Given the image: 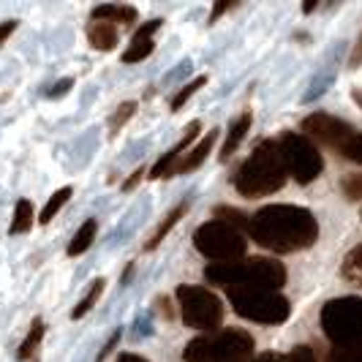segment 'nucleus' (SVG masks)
<instances>
[{"instance_id": "nucleus-35", "label": "nucleus", "mask_w": 362, "mask_h": 362, "mask_svg": "<svg viewBox=\"0 0 362 362\" xmlns=\"http://www.w3.org/2000/svg\"><path fill=\"white\" fill-rule=\"evenodd\" d=\"M362 66V36L357 38V47H354V52L349 57V69H360Z\"/></svg>"}, {"instance_id": "nucleus-32", "label": "nucleus", "mask_w": 362, "mask_h": 362, "mask_svg": "<svg viewBox=\"0 0 362 362\" xmlns=\"http://www.w3.org/2000/svg\"><path fill=\"white\" fill-rule=\"evenodd\" d=\"M120 335H123V329L117 327V329H115V332H112V335L107 338V344L101 346V351H98L95 362H107V357L112 354V351H115V346H117V341H120Z\"/></svg>"}, {"instance_id": "nucleus-21", "label": "nucleus", "mask_w": 362, "mask_h": 362, "mask_svg": "<svg viewBox=\"0 0 362 362\" xmlns=\"http://www.w3.org/2000/svg\"><path fill=\"white\" fill-rule=\"evenodd\" d=\"M95 232H98V223H95V218H88L79 229H76V235L71 237V243H69V248H66V254L69 259L74 256H82L88 248L93 245V240H95Z\"/></svg>"}, {"instance_id": "nucleus-6", "label": "nucleus", "mask_w": 362, "mask_h": 362, "mask_svg": "<svg viewBox=\"0 0 362 362\" xmlns=\"http://www.w3.org/2000/svg\"><path fill=\"white\" fill-rule=\"evenodd\" d=\"M322 329L335 349L362 346V297H338L322 308Z\"/></svg>"}, {"instance_id": "nucleus-3", "label": "nucleus", "mask_w": 362, "mask_h": 362, "mask_svg": "<svg viewBox=\"0 0 362 362\" xmlns=\"http://www.w3.org/2000/svg\"><path fill=\"white\" fill-rule=\"evenodd\" d=\"M204 278L226 289H267L278 291L286 284V267L278 259H240L232 264H207Z\"/></svg>"}, {"instance_id": "nucleus-20", "label": "nucleus", "mask_w": 362, "mask_h": 362, "mask_svg": "<svg viewBox=\"0 0 362 362\" xmlns=\"http://www.w3.org/2000/svg\"><path fill=\"white\" fill-rule=\"evenodd\" d=\"M44 332H47V325H44V319H41V316H36V319L30 322V327H28V335L22 338V344H19V349H17L19 362H28L33 354H36L41 341H44Z\"/></svg>"}, {"instance_id": "nucleus-15", "label": "nucleus", "mask_w": 362, "mask_h": 362, "mask_svg": "<svg viewBox=\"0 0 362 362\" xmlns=\"http://www.w3.org/2000/svg\"><path fill=\"white\" fill-rule=\"evenodd\" d=\"M90 19H104V22H112L117 28H131L139 19V14L128 3H101V6L93 8Z\"/></svg>"}, {"instance_id": "nucleus-22", "label": "nucleus", "mask_w": 362, "mask_h": 362, "mask_svg": "<svg viewBox=\"0 0 362 362\" xmlns=\"http://www.w3.org/2000/svg\"><path fill=\"white\" fill-rule=\"evenodd\" d=\"M71 197H74V188H71V185H63V188H57L52 197L47 199L44 210L38 213V223H41V226H47V223H49V221H52V218L57 216V213H60L63 207H66V202L71 199Z\"/></svg>"}, {"instance_id": "nucleus-19", "label": "nucleus", "mask_w": 362, "mask_h": 362, "mask_svg": "<svg viewBox=\"0 0 362 362\" xmlns=\"http://www.w3.org/2000/svg\"><path fill=\"white\" fill-rule=\"evenodd\" d=\"M188 207H191V199H182L180 204L175 207V210H169V216L163 218L161 223H158V229L153 232V237H150V240L145 243V251H156V248L161 245L163 240H166V235L175 229V223H177V221H180V218L188 213Z\"/></svg>"}, {"instance_id": "nucleus-34", "label": "nucleus", "mask_w": 362, "mask_h": 362, "mask_svg": "<svg viewBox=\"0 0 362 362\" xmlns=\"http://www.w3.org/2000/svg\"><path fill=\"white\" fill-rule=\"evenodd\" d=\"M17 25H19L17 19H6V22H0V47H3V44L11 38V33L17 30Z\"/></svg>"}, {"instance_id": "nucleus-29", "label": "nucleus", "mask_w": 362, "mask_h": 362, "mask_svg": "<svg viewBox=\"0 0 362 362\" xmlns=\"http://www.w3.org/2000/svg\"><path fill=\"white\" fill-rule=\"evenodd\" d=\"M325 362H362V346H357V349H332Z\"/></svg>"}, {"instance_id": "nucleus-33", "label": "nucleus", "mask_w": 362, "mask_h": 362, "mask_svg": "<svg viewBox=\"0 0 362 362\" xmlns=\"http://www.w3.org/2000/svg\"><path fill=\"white\" fill-rule=\"evenodd\" d=\"M145 172H147L145 166H136V172H131V177H128V180L123 182V194H131V191H134V188H136V185L142 182Z\"/></svg>"}, {"instance_id": "nucleus-5", "label": "nucleus", "mask_w": 362, "mask_h": 362, "mask_svg": "<svg viewBox=\"0 0 362 362\" xmlns=\"http://www.w3.org/2000/svg\"><path fill=\"white\" fill-rule=\"evenodd\" d=\"M194 245L202 256L210 259V264H232V262L245 259L248 237L243 229H237L221 218H213L194 232Z\"/></svg>"}, {"instance_id": "nucleus-24", "label": "nucleus", "mask_w": 362, "mask_h": 362, "mask_svg": "<svg viewBox=\"0 0 362 362\" xmlns=\"http://www.w3.org/2000/svg\"><path fill=\"white\" fill-rule=\"evenodd\" d=\"M251 362H316V354H313V349L310 346H294L289 354H259L254 357Z\"/></svg>"}, {"instance_id": "nucleus-10", "label": "nucleus", "mask_w": 362, "mask_h": 362, "mask_svg": "<svg viewBox=\"0 0 362 362\" xmlns=\"http://www.w3.org/2000/svg\"><path fill=\"white\" fill-rule=\"evenodd\" d=\"M278 150H281V158H284L286 172L297 182H303V185L313 182L322 175V169H325L319 145L310 142L308 136H303V134H294V131L281 134L278 136Z\"/></svg>"}, {"instance_id": "nucleus-2", "label": "nucleus", "mask_w": 362, "mask_h": 362, "mask_svg": "<svg viewBox=\"0 0 362 362\" xmlns=\"http://www.w3.org/2000/svg\"><path fill=\"white\" fill-rule=\"evenodd\" d=\"M289 177L278 139H264L251 150V156L240 163L235 175V188L240 197L245 199H262L267 194H275L284 188V182Z\"/></svg>"}, {"instance_id": "nucleus-1", "label": "nucleus", "mask_w": 362, "mask_h": 362, "mask_svg": "<svg viewBox=\"0 0 362 362\" xmlns=\"http://www.w3.org/2000/svg\"><path fill=\"white\" fill-rule=\"evenodd\" d=\"M248 237L272 254H294L319 240V223L308 207L267 204L251 216Z\"/></svg>"}, {"instance_id": "nucleus-27", "label": "nucleus", "mask_w": 362, "mask_h": 362, "mask_svg": "<svg viewBox=\"0 0 362 362\" xmlns=\"http://www.w3.org/2000/svg\"><path fill=\"white\" fill-rule=\"evenodd\" d=\"M204 85H207V76H197V79H191L188 85H182L180 93L172 98V112H180V109L188 104V98H191V95H194L197 90H202Z\"/></svg>"}, {"instance_id": "nucleus-4", "label": "nucleus", "mask_w": 362, "mask_h": 362, "mask_svg": "<svg viewBox=\"0 0 362 362\" xmlns=\"http://www.w3.org/2000/svg\"><path fill=\"white\" fill-rule=\"evenodd\" d=\"M254 338L245 329H216L194 338L185 346L182 360L185 362H251L254 357Z\"/></svg>"}, {"instance_id": "nucleus-28", "label": "nucleus", "mask_w": 362, "mask_h": 362, "mask_svg": "<svg viewBox=\"0 0 362 362\" xmlns=\"http://www.w3.org/2000/svg\"><path fill=\"white\" fill-rule=\"evenodd\" d=\"M221 221H226V223H232L237 229H243V232H248V223H251V216H245V213H240L235 207H216L213 210Z\"/></svg>"}, {"instance_id": "nucleus-23", "label": "nucleus", "mask_w": 362, "mask_h": 362, "mask_svg": "<svg viewBox=\"0 0 362 362\" xmlns=\"http://www.w3.org/2000/svg\"><path fill=\"white\" fill-rule=\"evenodd\" d=\"M104 286H107V281L104 278H95L93 281V286L88 291H85V297L74 305V310H71V319L74 322H79L82 316H88L93 308H95V303H98V297H101V291H104Z\"/></svg>"}, {"instance_id": "nucleus-38", "label": "nucleus", "mask_w": 362, "mask_h": 362, "mask_svg": "<svg viewBox=\"0 0 362 362\" xmlns=\"http://www.w3.org/2000/svg\"><path fill=\"white\" fill-rule=\"evenodd\" d=\"M134 270H136V262H128L126 270H123V275H120V284H123V286H128V284H131V275H134Z\"/></svg>"}, {"instance_id": "nucleus-31", "label": "nucleus", "mask_w": 362, "mask_h": 362, "mask_svg": "<svg viewBox=\"0 0 362 362\" xmlns=\"http://www.w3.org/2000/svg\"><path fill=\"white\" fill-rule=\"evenodd\" d=\"M71 88H74V79L71 76H63V79H60V82H54L52 88L44 93V95H47V98H63L66 93H71Z\"/></svg>"}, {"instance_id": "nucleus-37", "label": "nucleus", "mask_w": 362, "mask_h": 362, "mask_svg": "<svg viewBox=\"0 0 362 362\" xmlns=\"http://www.w3.org/2000/svg\"><path fill=\"white\" fill-rule=\"evenodd\" d=\"M156 310H161L166 319H172V316H175L172 308H169V300H166V297H158V300H156Z\"/></svg>"}, {"instance_id": "nucleus-40", "label": "nucleus", "mask_w": 362, "mask_h": 362, "mask_svg": "<svg viewBox=\"0 0 362 362\" xmlns=\"http://www.w3.org/2000/svg\"><path fill=\"white\" fill-rule=\"evenodd\" d=\"M351 98H354V101L362 107V90H357V88H354V90H351Z\"/></svg>"}, {"instance_id": "nucleus-7", "label": "nucleus", "mask_w": 362, "mask_h": 362, "mask_svg": "<svg viewBox=\"0 0 362 362\" xmlns=\"http://www.w3.org/2000/svg\"><path fill=\"white\" fill-rule=\"evenodd\" d=\"M303 128L319 145L332 147L344 158L362 166V134L351 123H346L341 117H332L327 112H316V115H308L303 120Z\"/></svg>"}, {"instance_id": "nucleus-11", "label": "nucleus", "mask_w": 362, "mask_h": 362, "mask_svg": "<svg viewBox=\"0 0 362 362\" xmlns=\"http://www.w3.org/2000/svg\"><path fill=\"white\" fill-rule=\"evenodd\" d=\"M199 131H202V123L199 120H191L188 123V128H185V134H182V139L177 142L175 147H169L166 153H163L158 161L153 163V169H150V180H166V177H172L175 175V169H177V163L185 158V147H191L194 145V139L199 136Z\"/></svg>"}, {"instance_id": "nucleus-16", "label": "nucleus", "mask_w": 362, "mask_h": 362, "mask_svg": "<svg viewBox=\"0 0 362 362\" xmlns=\"http://www.w3.org/2000/svg\"><path fill=\"white\" fill-rule=\"evenodd\" d=\"M251 123H254V115L251 112H243L240 117H237L235 123L229 126V134H226V139H223V147H221V153H218V161L226 163L232 156L237 153V147L243 145V139H245V134L251 131Z\"/></svg>"}, {"instance_id": "nucleus-26", "label": "nucleus", "mask_w": 362, "mask_h": 362, "mask_svg": "<svg viewBox=\"0 0 362 362\" xmlns=\"http://www.w3.org/2000/svg\"><path fill=\"white\" fill-rule=\"evenodd\" d=\"M136 107H139L136 101H123L120 107H115L112 117H109V136H112V139H115V136L120 134V128L126 126L128 120L136 115Z\"/></svg>"}, {"instance_id": "nucleus-9", "label": "nucleus", "mask_w": 362, "mask_h": 362, "mask_svg": "<svg viewBox=\"0 0 362 362\" xmlns=\"http://www.w3.org/2000/svg\"><path fill=\"white\" fill-rule=\"evenodd\" d=\"M177 297V310H180V319L185 327H194L202 332H216L221 322H223V303L221 297L213 294L204 286H191V284H182L175 289Z\"/></svg>"}, {"instance_id": "nucleus-13", "label": "nucleus", "mask_w": 362, "mask_h": 362, "mask_svg": "<svg viewBox=\"0 0 362 362\" xmlns=\"http://www.w3.org/2000/svg\"><path fill=\"white\" fill-rule=\"evenodd\" d=\"M335 54H341V44L338 47H332V52L327 54L325 66H322V71H316V76L310 79V88L305 93V104H313L316 98H322L327 90H329V85L335 82V71H338V63H335Z\"/></svg>"}, {"instance_id": "nucleus-17", "label": "nucleus", "mask_w": 362, "mask_h": 362, "mask_svg": "<svg viewBox=\"0 0 362 362\" xmlns=\"http://www.w3.org/2000/svg\"><path fill=\"white\" fill-rule=\"evenodd\" d=\"M88 44L95 52H112L117 47V25L104 22V19H90L88 22Z\"/></svg>"}, {"instance_id": "nucleus-36", "label": "nucleus", "mask_w": 362, "mask_h": 362, "mask_svg": "<svg viewBox=\"0 0 362 362\" xmlns=\"http://www.w3.org/2000/svg\"><path fill=\"white\" fill-rule=\"evenodd\" d=\"M237 3H216L213 6V14H210V22H216V19H221V14H226V11H232Z\"/></svg>"}, {"instance_id": "nucleus-39", "label": "nucleus", "mask_w": 362, "mask_h": 362, "mask_svg": "<svg viewBox=\"0 0 362 362\" xmlns=\"http://www.w3.org/2000/svg\"><path fill=\"white\" fill-rule=\"evenodd\" d=\"M117 362H147L142 354H134V351H123L120 357H117Z\"/></svg>"}, {"instance_id": "nucleus-12", "label": "nucleus", "mask_w": 362, "mask_h": 362, "mask_svg": "<svg viewBox=\"0 0 362 362\" xmlns=\"http://www.w3.org/2000/svg\"><path fill=\"white\" fill-rule=\"evenodd\" d=\"M161 25H163V19H150V22H145V25H139L136 33H134V38H131V47L123 52L120 60H123L126 66H134V63H142L145 57H150L153 49H156L153 36H156V30H161Z\"/></svg>"}, {"instance_id": "nucleus-18", "label": "nucleus", "mask_w": 362, "mask_h": 362, "mask_svg": "<svg viewBox=\"0 0 362 362\" xmlns=\"http://www.w3.org/2000/svg\"><path fill=\"white\" fill-rule=\"evenodd\" d=\"M36 207L30 199H17L14 204V216H11V226H8V235L17 237V235H28L33 226H36Z\"/></svg>"}, {"instance_id": "nucleus-25", "label": "nucleus", "mask_w": 362, "mask_h": 362, "mask_svg": "<svg viewBox=\"0 0 362 362\" xmlns=\"http://www.w3.org/2000/svg\"><path fill=\"white\" fill-rule=\"evenodd\" d=\"M341 272H344V278L349 281V284H354V286H360L362 289V245L351 248V251L346 254Z\"/></svg>"}, {"instance_id": "nucleus-8", "label": "nucleus", "mask_w": 362, "mask_h": 362, "mask_svg": "<svg viewBox=\"0 0 362 362\" xmlns=\"http://www.w3.org/2000/svg\"><path fill=\"white\" fill-rule=\"evenodd\" d=\"M229 303L237 316L256 325H284L289 319V300L278 291L267 289H226Z\"/></svg>"}, {"instance_id": "nucleus-14", "label": "nucleus", "mask_w": 362, "mask_h": 362, "mask_svg": "<svg viewBox=\"0 0 362 362\" xmlns=\"http://www.w3.org/2000/svg\"><path fill=\"white\" fill-rule=\"evenodd\" d=\"M216 142H218V128H213V131H207L199 142L194 145V150H188V153H185V158L177 163L175 175H188V172L199 169L202 163L207 161V156H210V150L216 147Z\"/></svg>"}, {"instance_id": "nucleus-30", "label": "nucleus", "mask_w": 362, "mask_h": 362, "mask_svg": "<svg viewBox=\"0 0 362 362\" xmlns=\"http://www.w3.org/2000/svg\"><path fill=\"white\" fill-rule=\"evenodd\" d=\"M344 194L349 199H362V172L344 177Z\"/></svg>"}]
</instances>
